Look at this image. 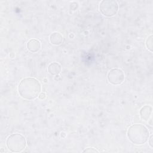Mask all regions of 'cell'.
<instances>
[{
    "mask_svg": "<svg viewBox=\"0 0 153 153\" xmlns=\"http://www.w3.org/2000/svg\"><path fill=\"white\" fill-rule=\"evenodd\" d=\"M146 45L147 48L151 51L152 52V48H153V40H152V35H150L148 39H146Z\"/></svg>",
    "mask_w": 153,
    "mask_h": 153,
    "instance_id": "30bf717a",
    "label": "cell"
},
{
    "mask_svg": "<svg viewBox=\"0 0 153 153\" xmlns=\"http://www.w3.org/2000/svg\"><path fill=\"white\" fill-rule=\"evenodd\" d=\"M149 145L151 146V148L153 147V142H152V135L151 136V137H149Z\"/></svg>",
    "mask_w": 153,
    "mask_h": 153,
    "instance_id": "4fadbf2b",
    "label": "cell"
},
{
    "mask_svg": "<svg viewBox=\"0 0 153 153\" xmlns=\"http://www.w3.org/2000/svg\"><path fill=\"white\" fill-rule=\"evenodd\" d=\"M125 79L124 72L120 69L114 68L108 74V79L110 83L114 85L121 84Z\"/></svg>",
    "mask_w": 153,
    "mask_h": 153,
    "instance_id": "5b68a950",
    "label": "cell"
},
{
    "mask_svg": "<svg viewBox=\"0 0 153 153\" xmlns=\"http://www.w3.org/2000/svg\"><path fill=\"white\" fill-rule=\"evenodd\" d=\"M99 10L105 16L109 17L115 16L118 10V5L114 0H103L99 5Z\"/></svg>",
    "mask_w": 153,
    "mask_h": 153,
    "instance_id": "277c9868",
    "label": "cell"
},
{
    "mask_svg": "<svg viewBox=\"0 0 153 153\" xmlns=\"http://www.w3.org/2000/svg\"><path fill=\"white\" fill-rule=\"evenodd\" d=\"M50 41L53 45H59L63 42V36L59 32H54L50 36Z\"/></svg>",
    "mask_w": 153,
    "mask_h": 153,
    "instance_id": "ba28073f",
    "label": "cell"
},
{
    "mask_svg": "<svg viewBox=\"0 0 153 153\" xmlns=\"http://www.w3.org/2000/svg\"><path fill=\"white\" fill-rule=\"evenodd\" d=\"M62 70V68L60 64L57 62H53L50 63L48 67V71L51 75H57Z\"/></svg>",
    "mask_w": 153,
    "mask_h": 153,
    "instance_id": "9c48e42d",
    "label": "cell"
},
{
    "mask_svg": "<svg viewBox=\"0 0 153 153\" xmlns=\"http://www.w3.org/2000/svg\"><path fill=\"white\" fill-rule=\"evenodd\" d=\"M45 96H46L45 93H44V92H42V93H40V94H39V96H38L39 98L40 99H41V100L44 99H45Z\"/></svg>",
    "mask_w": 153,
    "mask_h": 153,
    "instance_id": "7c38bea8",
    "label": "cell"
},
{
    "mask_svg": "<svg viewBox=\"0 0 153 153\" xmlns=\"http://www.w3.org/2000/svg\"><path fill=\"white\" fill-rule=\"evenodd\" d=\"M83 152H98L99 151H97V150H96V149H94V148H87V149H85V150H84L83 151Z\"/></svg>",
    "mask_w": 153,
    "mask_h": 153,
    "instance_id": "8fae6325",
    "label": "cell"
},
{
    "mask_svg": "<svg viewBox=\"0 0 153 153\" xmlns=\"http://www.w3.org/2000/svg\"><path fill=\"white\" fill-rule=\"evenodd\" d=\"M20 95L27 100H32L39 96L41 91V85L39 81L33 78L23 79L18 87Z\"/></svg>",
    "mask_w": 153,
    "mask_h": 153,
    "instance_id": "6da1fadb",
    "label": "cell"
},
{
    "mask_svg": "<svg viewBox=\"0 0 153 153\" xmlns=\"http://www.w3.org/2000/svg\"><path fill=\"white\" fill-rule=\"evenodd\" d=\"M152 107L148 105H146L142 107L140 111V116L141 118L145 121L149 120L152 114Z\"/></svg>",
    "mask_w": 153,
    "mask_h": 153,
    "instance_id": "52a82bcc",
    "label": "cell"
},
{
    "mask_svg": "<svg viewBox=\"0 0 153 153\" xmlns=\"http://www.w3.org/2000/svg\"><path fill=\"white\" fill-rule=\"evenodd\" d=\"M27 48L31 52H36L39 51L41 48V43L36 39H31L27 44Z\"/></svg>",
    "mask_w": 153,
    "mask_h": 153,
    "instance_id": "8992f818",
    "label": "cell"
},
{
    "mask_svg": "<svg viewBox=\"0 0 153 153\" xmlns=\"http://www.w3.org/2000/svg\"><path fill=\"white\" fill-rule=\"evenodd\" d=\"M7 148L13 152L22 151L26 146L25 137L19 133L11 134L7 140Z\"/></svg>",
    "mask_w": 153,
    "mask_h": 153,
    "instance_id": "3957f363",
    "label": "cell"
},
{
    "mask_svg": "<svg viewBox=\"0 0 153 153\" xmlns=\"http://www.w3.org/2000/svg\"><path fill=\"white\" fill-rule=\"evenodd\" d=\"M148 128L142 124H134L130 126L127 131V136L130 140L136 145L146 143L149 138Z\"/></svg>",
    "mask_w": 153,
    "mask_h": 153,
    "instance_id": "7a4b0ae2",
    "label": "cell"
}]
</instances>
